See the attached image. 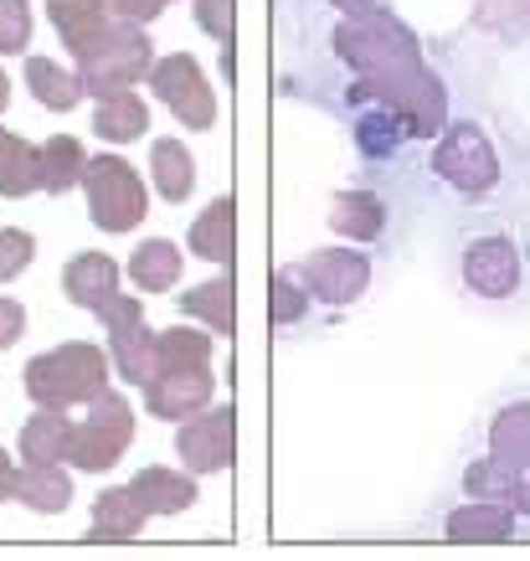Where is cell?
Wrapping results in <instances>:
<instances>
[{"instance_id": "6da1fadb", "label": "cell", "mask_w": 530, "mask_h": 561, "mask_svg": "<svg viewBox=\"0 0 530 561\" xmlns=\"http://www.w3.org/2000/svg\"><path fill=\"white\" fill-rule=\"evenodd\" d=\"M103 351L99 345H62L47 351L26 366V397L36 408H72V402H93L103 391Z\"/></svg>"}, {"instance_id": "7a4b0ae2", "label": "cell", "mask_w": 530, "mask_h": 561, "mask_svg": "<svg viewBox=\"0 0 530 561\" xmlns=\"http://www.w3.org/2000/svg\"><path fill=\"white\" fill-rule=\"evenodd\" d=\"M463 289L480 294V299H515L526 289V253L510 232H480V238L463 242Z\"/></svg>"}, {"instance_id": "3957f363", "label": "cell", "mask_w": 530, "mask_h": 561, "mask_svg": "<svg viewBox=\"0 0 530 561\" xmlns=\"http://www.w3.org/2000/svg\"><path fill=\"white\" fill-rule=\"evenodd\" d=\"M433 171L443 175L453 191H463V196H489L499 186V154L484 139L480 124L459 119V124H448L443 145L433 150Z\"/></svg>"}, {"instance_id": "277c9868", "label": "cell", "mask_w": 530, "mask_h": 561, "mask_svg": "<svg viewBox=\"0 0 530 561\" xmlns=\"http://www.w3.org/2000/svg\"><path fill=\"white\" fill-rule=\"evenodd\" d=\"M83 186H88V211H93L103 232H129L145 217V186H139V175L124 165L119 154L88 160Z\"/></svg>"}, {"instance_id": "5b68a950", "label": "cell", "mask_w": 530, "mask_h": 561, "mask_svg": "<svg viewBox=\"0 0 530 561\" xmlns=\"http://www.w3.org/2000/svg\"><path fill=\"white\" fill-rule=\"evenodd\" d=\"M83 68H78V78H83V93H124L129 83H139V72H145V62H150V42L135 32V26H119V32H108L99 42V47L88 51V57H78Z\"/></svg>"}, {"instance_id": "8992f818", "label": "cell", "mask_w": 530, "mask_h": 561, "mask_svg": "<svg viewBox=\"0 0 530 561\" xmlns=\"http://www.w3.org/2000/svg\"><path fill=\"white\" fill-rule=\"evenodd\" d=\"M124 443H129V408L114 391H99L93 397V417L68 433V454L62 459L78 463V469H108L124 454Z\"/></svg>"}, {"instance_id": "52a82bcc", "label": "cell", "mask_w": 530, "mask_h": 561, "mask_svg": "<svg viewBox=\"0 0 530 561\" xmlns=\"http://www.w3.org/2000/svg\"><path fill=\"white\" fill-rule=\"evenodd\" d=\"M150 83H154V93L191 124V129H211V93H206L201 68H196L191 57H165V62L154 68Z\"/></svg>"}, {"instance_id": "ba28073f", "label": "cell", "mask_w": 530, "mask_h": 561, "mask_svg": "<svg viewBox=\"0 0 530 561\" xmlns=\"http://www.w3.org/2000/svg\"><path fill=\"white\" fill-rule=\"evenodd\" d=\"M304 278L320 299H330V305H350V299L366 289V257L320 253V257H309L304 263Z\"/></svg>"}, {"instance_id": "9c48e42d", "label": "cell", "mask_w": 530, "mask_h": 561, "mask_svg": "<svg viewBox=\"0 0 530 561\" xmlns=\"http://www.w3.org/2000/svg\"><path fill=\"white\" fill-rule=\"evenodd\" d=\"M62 289H68L72 305H83V309H108L114 299H119V268L108 263L103 253H83V257H72L68 273H62Z\"/></svg>"}, {"instance_id": "30bf717a", "label": "cell", "mask_w": 530, "mask_h": 561, "mask_svg": "<svg viewBox=\"0 0 530 561\" xmlns=\"http://www.w3.org/2000/svg\"><path fill=\"white\" fill-rule=\"evenodd\" d=\"M57 32L68 42L72 57H88L108 36V21H103V0H47Z\"/></svg>"}, {"instance_id": "8fae6325", "label": "cell", "mask_w": 530, "mask_h": 561, "mask_svg": "<svg viewBox=\"0 0 530 561\" xmlns=\"http://www.w3.org/2000/svg\"><path fill=\"white\" fill-rule=\"evenodd\" d=\"M181 459L191 469H222L232 459V417L227 412H211L201 427H186L181 433Z\"/></svg>"}, {"instance_id": "7c38bea8", "label": "cell", "mask_w": 530, "mask_h": 561, "mask_svg": "<svg viewBox=\"0 0 530 561\" xmlns=\"http://www.w3.org/2000/svg\"><path fill=\"white\" fill-rule=\"evenodd\" d=\"M36 186H42V150L0 129V196H26Z\"/></svg>"}, {"instance_id": "4fadbf2b", "label": "cell", "mask_w": 530, "mask_h": 561, "mask_svg": "<svg viewBox=\"0 0 530 561\" xmlns=\"http://www.w3.org/2000/svg\"><path fill=\"white\" fill-rule=\"evenodd\" d=\"M129 494L139 500L145 515H165V511H186L191 500H196V484L181 474H165V469H145V474L129 484Z\"/></svg>"}, {"instance_id": "5bb4252c", "label": "cell", "mask_w": 530, "mask_h": 561, "mask_svg": "<svg viewBox=\"0 0 530 561\" xmlns=\"http://www.w3.org/2000/svg\"><path fill=\"white\" fill-rule=\"evenodd\" d=\"M16 500H26L32 511L51 515V511H68V500H72V484L68 474L57 469V463H26L16 479Z\"/></svg>"}, {"instance_id": "9a60e30c", "label": "cell", "mask_w": 530, "mask_h": 561, "mask_svg": "<svg viewBox=\"0 0 530 561\" xmlns=\"http://www.w3.org/2000/svg\"><path fill=\"white\" fill-rule=\"evenodd\" d=\"M83 171H88V154L72 135H57L42 145V191L62 196V191H72L83 181Z\"/></svg>"}, {"instance_id": "2e32d148", "label": "cell", "mask_w": 530, "mask_h": 561, "mask_svg": "<svg viewBox=\"0 0 530 561\" xmlns=\"http://www.w3.org/2000/svg\"><path fill=\"white\" fill-rule=\"evenodd\" d=\"M68 433H72V423L57 408L36 412L32 423L21 427V454H26V463H57L68 454Z\"/></svg>"}, {"instance_id": "e0dca14e", "label": "cell", "mask_w": 530, "mask_h": 561, "mask_svg": "<svg viewBox=\"0 0 530 561\" xmlns=\"http://www.w3.org/2000/svg\"><path fill=\"white\" fill-rule=\"evenodd\" d=\"M154 186L165 202H186L196 186V160L186 154L181 139H154Z\"/></svg>"}, {"instance_id": "ac0fdd59", "label": "cell", "mask_w": 530, "mask_h": 561, "mask_svg": "<svg viewBox=\"0 0 530 561\" xmlns=\"http://www.w3.org/2000/svg\"><path fill=\"white\" fill-rule=\"evenodd\" d=\"M150 124V114H145V103L124 88V93H103L99 99V114H93V129H99L103 139H114V145H124V139H139V129Z\"/></svg>"}, {"instance_id": "d6986e66", "label": "cell", "mask_w": 530, "mask_h": 561, "mask_svg": "<svg viewBox=\"0 0 530 561\" xmlns=\"http://www.w3.org/2000/svg\"><path fill=\"white\" fill-rule=\"evenodd\" d=\"M26 83H32L36 99L47 103V108H57V114H68L72 103L83 99V78H78V72H62L51 57H32V62H26Z\"/></svg>"}, {"instance_id": "ffe728a7", "label": "cell", "mask_w": 530, "mask_h": 561, "mask_svg": "<svg viewBox=\"0 0 530 561\" xmlns=\"http://www.w3.org/2000/svg\"><path fill=\"white\" fill-rule=\"evenodd\" d=\"M139 526H145V511H139V500L129 490H108L93 505V530L103 541H129Z\"/></svg>"}, {"instance_id": "44dd1931", "label": "cell", "mask_w": 530, "mask_h": 561, "mask_svg": "<svg viewBox=\"0 0 530 561\" xmlns=\"http://www.w3.org/2000/svg\"><path fill=\"white\" fill-rule=\"evenodd\" d=\"M381 221H387V206L366 191H350V196H335L330 206V227L335 232H350V238H377Z\"/></svg>"}, {"instance_id": "7402d4cb", "label": "cell", "mask_w": 530, "mask_h": 561, "mask_svg": "<svg viewBox=\"0 0 530 561\" xmlns=\"http://www.w3.org/2000/svg\"><path fill=\"white\" fill-rule=\"evenodd\" d=\"M129 273H135L139 289H171L175 273H181V253H175V242H165V238L145 242V248L135 253V263H129Z\"/></svg>"}, {"instance_id": "603a6c76", "label": "cell", "mask_w": 530, "mask_h": 561, "mask_svg": "<svg viewBox=\"0 0 530 561\" xmlns=\"http://www.w3.org/2000/svg\"><path fill=\"white\" fill-rule=\"evenodd\" d=\"M191 242H196V253H201V257H217V263H227V257H232V196L211 202V211L196 221Z\"/></svg>"}, {"instance_id": "cb8c5ba5", "label": "cell", "mask_w": 530, "mask_h": 561, "mask_svg": "<svg viewBox=\"0 0 530 561\" xmlns=\"http://www.w3.org/2000/svg\"><path fill=\"white\" fill-rule=\"evenodd\" d=\"M186 309H191V314H206L217 330H232V284H227V278L201 284L196 294H186Z\"/></svg>"}, {"instance_id": "d4e9b609", "label": "cell", "mask_w": 530, "mask_h": 561, "mask_svg": "<svg viewBox=\"0 0 530 561\" xmlns=\"http://www.w3.org/2000/svg\"><path fill=\"white\" fill-rule=\"evenodd\" d=\"M32 257H36L32 232H21V227H0V284H11Z\"/></svg>"}, {"instance_id": "484cf974", "label": "cell", "mask_w": 530, "mask_h": 561, "mask_svg": "<svg viewBox=\"0 0 530 561\" xmlns=\"http://www.w3.org/2000/svg\"><path fill=\"white\" fill-rule=\"evenodd\" d=\"M26 42H32V5L0 0V51H21Z\"/></svg>"}, {"instance_id": "4316f807", "label": "cell", "mask_w": 530, "mask_h": 561, "mask_svg": "<svg viewBox=\"0 0 530 561\" xmlns=\"http://www.w3.org/2000/svg\"><path fill=\"white\" fill-rule=\"evenodd\" d=\"M448 530H453V536H463V541H474V536H484V541H495V536H505V530H510V515L505 511H463V515H453V520H448Z\"/></svg>"}, {"instance_id": "83f0119b", "label": "cell", "mask_w": 530, "mask_h": 561, "mask_svg": "<svg viewBox=\"0 0 530 561\" xmlns=\"http://www.w3.org/2000/svg\"><path fill=\"white\" fill-rule=\"evenodd\" d=\"M196 16H201V26L211 36L232 42V0H201V5H196Z\"/></svg>"}, {"instance_id": "f1b7e54d", "label": "cell", "mask_w": 530, "mask_h": 561, "mask_svg": "<svg viewBox=\"0 0 530 561\" xmlns=\"http://www.w3.org/2000/svg\"><path fill=\"white\" fill-rule=\"evenodd\" d=\"M108 5H114V11L135 26V21H154V16H160V5H165V0H108Z\"/></svg>"}, {"instance_id": "f546056e", "label": "cell", "mask_w": 530, "mask_h": 561, "mask_svg": "<svg viewBox=\"0 0 530 561\" xmlns=\"http://www.w3.org/2000/svg\"><path fill=\"white\" fill-rule=\"evenodd\" d=\"M21 324H26V314H21L16 299H0V351L21 335Z\"/></svg>"}, {"instance_id": "4dcf8cb0", "label": "cell", "mask_w": 530, "mask_h": 561, "mask_svg": "<svg viewBox=\"0 0 530 561\" xmlns=\"http://www.w3.org/2000/svg\"><path fill=\"white\" fill-rule=\"evenodd\" d=\"M299 314V299H293V273H278V324H289Z\"/></svg>"}, {"instance_id": "1f68e13d", "label": "cell", "mask_w": 530, "mask_h": 561, "mask_svg": "<svg viewBox=\"0 0 530 561\" xmlns=\"http://www.w3.org/2000/svg\"><path fill=\"white\" fill-rule=\"evenodd\" d=\"M16 469H11V459H5V454H0V500H16Z\"/></svg>"}, {"instance_id": "d6a6232c", "label": "cell", "mask_w": 530, "mask_h": 561, "mask_svg": "<svg viewBox=\"0 0 530 561\" xmlns=\"http://www.w3.org/2000/svg\"><path fill=\"white\" fill-rule=\"evenodd\" d=\"M5 99H11V83H5V72H0V108H5Z\"/></svg>"}]
</instances>
